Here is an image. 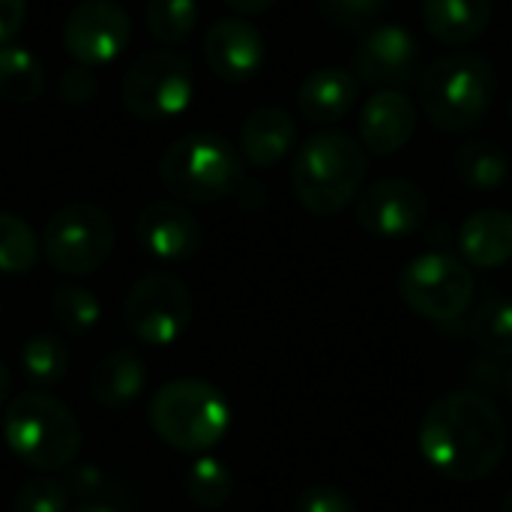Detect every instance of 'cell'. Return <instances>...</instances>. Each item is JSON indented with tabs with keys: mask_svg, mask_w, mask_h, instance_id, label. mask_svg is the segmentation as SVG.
Segmentation results:
<instances>
[{
	"mask_svg": "<svg viewBox=\"0 0 512 512\" xmlns=\"http://www.w3.org/2000/svg\"><path fill=\"white\" fill-rule=\"evenodd\" d=\"M135 237L156 261L180 264L198 255L204 234L201 222L177 201H153L135 219Z\"/></svg>",
	"mask_w": 512,
	"mask_h": 512,
	"instance_id": "obj_14",
	"label": "cell"
},
{
	"mask_svg": "<svg viewBox=\"0 0 512 512\" xmlns=\"http://www.w3.org/2000/svg\"><path fill=\"white\" fill-rule=\"evenodd\" d=\"M417 447L426 465L441 477L477 483L501 465L507 426L486 396L456 390L432 402L420 423Z\"/></svg>",
	"mask_w": 512,
	"mask_h": 512,
	"instance_id": "obj_1",
	"label": "cell"
},
{
	"mask_svg": "<svg viewBox=\"0 0 512 512\" xmlns=\"http://www.w3.org/2000/svg\"><path fill=\"white\" fill-rule=\"evenodd\" d=\"M69 498H75L78 504H105V495L111 492L108 474L96 465H78L66 474L63 480ZM108 507V504H105Z\"/></svg>",
	"mask_w": 512,
	"mask_h": 512,
	"instance_id": "obj_32",
	"label": "cell"
},
{
	"mask_svg": "<svg viewBox=\"0 0 512 512\" xmlns=\"http://www.w3.org/2000/svg\"><path fill=\"white\" fill-rule=\"evenodd\" d=\"M366 150L348 132L324 129L303 141L291 165L297 201L315 216L342 213L366 180Z\"/></svg>",
	"mask_w": 512,
	"mask_h": 512,
	"instance_id": "obj_2",
	"label": "cell"
},
{
	"mask_svg": "<svg viewBox=\"0 0 512 512\" xmlns=\"http://www.w3.org/2000/svg\"><path fill=\"white\" fill-rule=\"evenodd\" d=\"M429 213L426 192L405 177H384L363 189L357 201V222L381 240H402L420 231Z\"/></svg>",
	"mask_w": 512,
	"mask_h": 512,
	"instance_id": "obj_12",
	"label": "cell"
},
{
	"mask_svg": "<svg viewBox=\"0 0 512 512\" xmlns=\"http://www.w3.org/2000/svg\"><path fill=\"white\" fill-rule=\"evenodd\" d=\"M195 96L192 66L171 48L144 51L123 75L120 99L126 111L144 123H162L180 117Z\"/></svg>",
	"mask_w": 512,
	"mask_h": 512,
	"instance_id": "obj_8",
	"label": "cell"
},
{
	"mask_svg": "<svg viewBox=\"0 0 512 512\" xmlns=\"http://www.w3.org/2000/svg\"><path fill=\"white\" fill-rule=\"evenodd\" d=\"M354 69H357V78L366 84H375L381 90H399L417 78L420 45L408 27L381 24L357 48Z\"/></svg>",
	"mask_w": 512,
	"mask_h": 512,
	"instance_id": "obj_13",
	"label": "cell"
},
{
	"mask_svg": "<svg viewBox=\"0 0 512 512\" xmlns=\"http://www.w3.org/2000/svg\"><path fill=\"white\" fill-rule=\"evenodd\" d=\"M495 90V66L483 54L453 51L426 69L420 102L429 123L441 132H471L489 117Z\"/></svg>",
	"mask_w": 512,
	"mask_h": 512,
	"instance_id": "obj_4",
	"label": "cell"
},
{
	"mask_svg": "<svg viewBox=\"0 0 512 512\" xmlns=\"http://www.w3.org/2000/svg\"><path fill=\"white\" fill-rule=\"evenodd\" d=\"M3 438L15 459L33 471H63L81 453V426L54 396L36 390L15 396L3 411Z\"/></svg>",
	"mask_w": 512,
	"mask_h": 512,
	"instance_id": "obj_5",
	"label": "cell"
},
{
	"mask_svg": "<svg viewBox=\"0 0 512 512\" xmlns=\"http://www.w3.org/2000/svg\"><path fill=\"white\" fill-rule=\"evenodd\" d=\"M294 512H357V504L339 486L318 483L300 492Z\"/></svg>",
	"mask_w": 512,
	"mask_h": 512,
	"instance_id": "obj_33",
	"label": "cell"
},
{
	"mask_svg": "<svg viewBox=\"0 0 512 512\" xmlns=\"http://www.w3.org/2000/svg\"><path fill=\"white\" fill-rule=\"evenodd\" d=\"M510 123H512V96H510Z\"/></svg>",
	"mask_w": 512,
	"mask_h": 512,
	"instance_id": "obj_41",
	"label": "cell"
},
{
	"mask_svg": "<svg viewBox=\"0 0 512 512\" xmlns=\"http://www.w3.org/2000/svg\"><path fill=\"white\" fill-rule=\"evenodd\" d=\"M399 294L420 318L450 324L459 321L474 300V273L447 252H426L402 270Z\"/></svg>",
	"mask_w": 512,
	"mask_h": 512,
	"instance_id": "obj_9",
	"label": "cell"
},
{
	"mask_svg": "<svg viewBox=\"0 0 512 512\" xmlns=\"http://www.w3.org/2000/svg\"><path fill=\"white\" fill-rule=\"evenodd\" d=\"M459 249L468 267L495 270L512 258V213L486 207L465 219L459 231Z\"/></svg>",
	"mask_w": 512,
	"mask_h": 512,
	"instance_id": "obj_19",
	"label": "cell"
},
{
	"mask_svg": "<svg viewBox=\"0 0 512 512\" xmlns=\"http://www.w3.org/2000/svg\"><path fill=\"white\" fill-rule=\"evenodd\" d=\"M51 318L60 330L72 333V336H81V333H90L99 318H102V306L96 300L93 291L81 288V285H57L54 288V297H51Z\"/></svg>",
	"mask_w": 512,
	"mask_h": 512,
	"instance_id": "obj_29",
	"label": "cell"
},
{
	"mask_svg": "<svg viewBox=\"0 0 512 512\" xmlns=\"http://www.w3.org/2000/svg\"><path fill=\"white\" fill-rule=\"evenodd\" d=\"M417 129V108L402 90H378L360 114V141L375 156H393Z\"/></svg>",
	"mask_w": 512,
	"mask_h": 512,
	"instance_id": "obj_16",
	"label": "cell"
},
{
	"mask_svg": "<svg viewBox=\"0 0 512 512\" xmlns=\"http://www.w3.org/2000/svg\"><path fill=\"white\" fill-rule=\"evenodd\" d=\"M357 105V78L342 66H321L300 84L297 108L315 126L339 123Z\"/></svg>",
	"mask_w": 512,
	"mask_h": 512,
	"instance_id": "obj_17",
	"label": "cell"
},
{
	"mask_svg": "<svg viewBox=\"0 0 512 512\" xmlns=\"http://www.w3.org/2000/svg\"><path fill=\"white\" fill-rule=\"evenodd\" d=\"M147 30L159 45H180L195 33L198 3L195 0H147L144 6Z\"/></svg>",
	"mask_w": 512,
	"mask_h": 512,
	"instance_id": "obj_28",
	"label": "cell"
},
{
	"mask_svg": "<svg viewBox=\"0 0 512 512\" xmlns=\"http://www.w3.org/2000/svg\"><path fill=\"white\" fill-rule=\"evenodd\" d=\"M183 489H186V498L201 507V510H219L231 501L234 495V474L228 471V465L210 453L198 456L186 477H183Z\"/></svg>",
	"mask_w": 512,
	"mask_h": 512,
	"instance_id": "obj_25",
	"label": "cell"
},
{
	"mask_svg": "<svg viewBox=\"0 0 512 512\" xmlns=\"http://www.w3.org/2000/svg\"><path fill=\"white\" fill-rule=\"evenodd\" d=\"M387 3L390 0H318V9L333 27L357 33L372 24L387 9Z\"/></svg>",
	"mask_w": 512,
	"mask_h": 512,
	"instance_id": "obj_31",
	"label": "cell"
},
{
	"mask_svg": "<svg viewBox=\"0 0 512 512\" xmlns=\"http://www.w3.org/2000/svg\"><path fill=\"white\" fill-rule=\"evenodd\" d=\"M45 90L42 63L21 45H0V99L27 105L36 102Z\"/></svg>",
	"mask_w": 512,
	"mask_h": 512,
	"instance_id": "obj_23",
	"label": "cell"
},
{
	"mask_svg": "<svg viewBox=\"0 0 512 512\" xmlns=\"http://www.w3.org/2000/svg\"><path fill=\"white\" fill-rule=\"evenodd\" d=\"M159 180L186 204H213L246 183L243 156L225 135L189 132L162 153Z\"/></svg>",
	"mask_w": 512,
	"mask_h": 512,
	"instance_id": "obj_6",
	"label": "cell"
},
{
	"mask_svg": "<svg viewBox=\"0 0 512 512\" xmlns=\"http://www.w3.org/2000/svg\"><path fill=\"white\" fill-rule=\"evenodd\" d=\"M72 498L63 486V480L54 477H33L21 483V489L12 498L15 512H69Z\"/></svg>",
	"mask_w": 512,
	"mask_h": 512,
	"instance_id": "obj_30",
	"label": "cell"
},
{
	"mask_svg": "<svg viewBox=\"0 0 512 512\" xmlns=\"http://www.w3.org/2000/svg\"><path fill=\"white\" fill-rule=\"evenodd\" d=\"M267 42L264 33L243 18H219L204 36V60L228 84H243L255 78L264 66Z\"/></svg>",
	"mask_w": 512,
	"mask_h": 512,
	"instance_id": "obj_15",
	"label": "cell"
},
{
	"mask_svg": "<svg viewBox=\"0 0 512 512\" xmlns=\"http://www.w3.org/2000/svg\"><path fill=\"white\" fill-rule=\"evenodd\" d=\"M69 512H117L114 507H105V504H78V507H72Z\"/></svg>",
	"mask_w": 512,
	"mask_h": 512,
	"instance_id": "obj_38",
	"label": "cell"
},
{
	"mask_svg": "<svg viewBox=\"0 0 512 512\" xmlns=\"http://www.w3.org/2000/svg\"><path fill=\"white\" fill-rule=\"evenodd\" d=\"M222 3L231 6V9L240 12V15H261V12L273 9L279 0H222Z\"/></svg>",
	"mask_w": 512,
	"mask_h": 512,
	"instance_id": "obj_36",
	"label": "cell"
},
{
	"mask_svg": "<svg viewBox=\"0 0 512 512\" xmlns=\"http://www.w3.org/2000/svg\"><path fill=\"white\" fill-rule=\"evenodd\" d=\"M42 252L39 237L33 228L15 216V213H0V273L6 276H24L36 267Z\"/></svg>",
	"mask_w": 512,
	"mask_h": 512,
	"instance_id": "obj_27",
	"label": "cell"
},
{
	"mask_svg": "<svg viewBox=\"0 0 512 512\" xmlns=\"http://www.w3.org/2000/svg\"><path fill=\"white\" fill-rule=\"evenodd\" d=\"M144 387H147V366L132 348L108 351L90 375V396L108 411L138 402Z\"/></svg>",
	"mask_w": 512,
	"mask_h": 512,
	"instance_id": "obj_20",
	"label": "cell"
},
{
	"mask_svg": "<svg viewBox=\"0 0 512 512\" xmlns=\"http://www.w3.org/2000/svg\"><path fill=\"white\" fill-rule=\"evenodd\" d=\"M96 90H99V81H96L93 69L81 66V63L69 66L57 81V96L66 105H87L96 96Z\"/></svg>",
	"mask_w": 512,
	"mask_h": 512,
	"instance_id": "obj_34",
	"label": "cell"
},
{
	"mask_svg": "<svg viewBox=\"0 0 512 512\" xmlns=\"http://www.w3.org/2000/svg\"><path fill=\"white\" fill-rule=\"evenodd\" d=\"M501 512H512V492L504 498V507H501Z\"/></svg>",
	"mask_w": 512,
	"mask_h": 512,
	"instance_id": "obj_40",
	"label": "cell"
},
{
	"mask_svg": "<svg viewBox=\"0 0 512 512\" xmlns=\"http://www.w3.org/2000/svg\"><path fill=\"white\" fill-rule=\"evenodd\" d=\"M123 321L129 333L150 348L174 345L192 324V297L180 279L150 273L129 288L123 300Z\"/></svg>",
	"mask_w": 512,
	"mask_h": 512,
	"instance_id": "obj_10",
	"label": "cell"
},
{
	"mask_svg": "<svg viewBox=\"0 0 512 512\" xmlns=\"http://www.w3.org/2000/svg\"><path fill=\"white\" fill-rule=\"evenodd\" d=\"M27 0H0V45H9L15 33L24 27Z\"/></svg>",
	"mask_w": 512,
	"mask_h": 512,
	"instance_id": "obj_35",
	"label": "cell"
},
{
	"mask_svg": "<svg viewBox=\"0 0 512 512\" xmlns=\"http://www.w3.org/2000/svg\"><path fill=\"white\" fill-rule=\"evenodd\" d=\"M9 387H12V378H9L6 363L0 360V408H3V405H6V399H9Z\"/></svg>",
	"mask_w": 512,
	"mask_h": 512,
	"instance_id": "obj_37",
	"label": "cell"
},
{
	"mask_svg": "<svg viewBox=\"0 0 512 512\" xmlns=\"http://www.w3.org/2000/svg\"><path fill=\"white\" fill-rule=\"evenodd\" d=\"M426 30L444 45H468L480 39L492 21V0H423Z\"/></svg>",
	"mask_w": 512,
	"mask_h": 512,
	"instance_id": "obj_21",
	"label": "cell"
},
{
	"mask_svg": "<svg viewBox=\"0 0 512 512\" xmlns=\"http://www.w3.org/2000/svg\"><path fill=\"white\" fill-rule=\"evenodd\" d=\"M504 387H507V396H510L512 402V366L507 369V378H504Z\"/></svg>",
	"mask_w": 512,
	"mask_h": 512,
	"instance_id": "obj_39",
	"label": "cell"
},
{
	"mask_svg": "<svg viewBox=\"0 0 512 512\" xmlns=\"http://www.w3.org/2000/svg\"><path fill=\"white\" fill-rule=\"evenodd\" d=\"M474 345H480L492 357H512V300L492 297L486 300L468 324Z\"/></svg>",
	"mask_w": 512,
	"mask_h": 512,
	"instance_id": "obj_26",
	"label": "cell"
},
{
	"mask_svg": "<svg viewBox=\"0 0 512 512\" xmlns=\"http://www.w3.org/2000/svg\"><path fill=\"white\" fill-rule=\"evenodd\" d=\"M453 165L459 180L474 192H498L510 177L507 153L486 138L462 141L453 153Z\"/></svg>",
	"mask_w": 512,
	"mask_h": 512,
	"instance_id": "obj_22",
	"label": "cell"
},
{
	"mask_svg": "<svg viewBox=\"0 0 512 512\" xmlns=\"http://www.w3.org/2000/svg\"><path fill=\"white\" fill-rule=\"evenodd\" d=\"M69 360H72L69 345L51 333H39V336L27 339L21 348V369H24L27 381L39 390L57 387L69 372Z\"/></svg>",
	"mask_w": 512,
	"mask_h": 512,
	"instance_id": "obj_24",
	"label": "cell"
},
{
	"mask_svg": "<svg viewBox=\"0 0 512 512\" xmlns=\"http://www.w3.org/2000/svg\"><path fill=\"white\" fill-rule=\"evenodd\" d=\"M297 141L294 117L279 105L255 108L240 129V156L255 168H276Z\"/></svg>",
	"mask_w": 512,
	"mask_h": 512,
	"instance_id": "obj_18",
	"label": "cell"
},
{
	"mask_svg": "<svg viewBox=\"0 0 512 512\" xmlns=\"http://www.w3.org/2000/svg\"><path fill=\"white\" fill-rule=\"evenodd\" d=\"M132 39L129 12L114 0H84L78 3L63 24V48L81 66H108L114 63Z\"/></svg>",
	"mask_w": 512,
	"mask_h": 512,
	"instance_id": "obj_11",
	"label": "cell"
},
{
	"mask_svg": "<svg viewBox=\"0 0 512 512\" xmlns=\"http://www.w3.org/2000/svg\"><path fill=\"white\" fill-rule=\"evenodd\" d=\"M114 219L96 204H66L60 207L42 231L45 261L72 279L96 273L114 252Z\"/></svg>",
	"mask_w": 512,
	"mask_h": 512,
	"instance_id": "obj_7",
	"label": "cell"
},
{
	"mask_svg": "<svg viewBox=\"0 0 512 512\" xmlns=\"http://www.w3.org/2000/svg\"><path fill=\"white\" fill-rule=\"evenodd\" d=\"M147 417L162 444L189 456L210 453L231 429L225 393L198 378H177L159 387L147 405Z\"/></svg>",
	"mask_w": 512,
	"mask_h": 512,
	"instance_id": "obj_3",
	"label": "cell"
}]
</instances>
